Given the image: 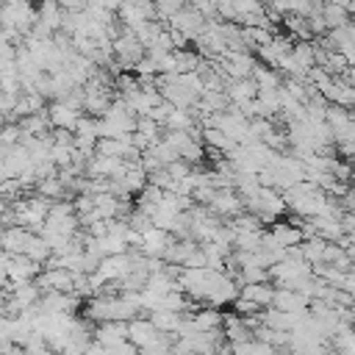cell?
<instances>
[{"label":"cell","instance_id":"obj_1","mask_svg":"<svg viewBox=\"0 0 355 355\" xmlns=\"http://www.w3.org/2000/svg\"><path fill=\"white\" fill-rule=\"evenodd\" d=\"M42 269H44V266L36 263L31 255L3 250V277L14 280V283H25V280H36Z\"/></svg>","mask_w":355,"mask_h":355},{"label":"cell","instance_id":"obj_2","mask_svg":"<svg viewBox=\"0 0 355 355\" xmlns=\"http://www.w3.org/2000/svg\"><path fill=\"white\" fill-rule=\"evenodd\" d=\"M114 53H116L119 64H122V67L130 72V69L136 67V61L147 55V47H144V42H141V39H139L133 31L122 28V33L114 39Z\"/></svg>","mask_w":355,"mask_h":355},{"label":"cell","instance_id":"obj_3","mask_svg":"<svg viewBox=\"0 0 355 355\" xmlns=\"http://www.w3.org/2000/svg\"><path fill=\"white\" fill-rule=\"evenodd\" d=\"M205 22H208V17H205L200 8H194V6H183V8L169 19V25H175L178 31H183L191 42L205 31Z\"/></svg>","mask_w":355,"mask_h":355},{"label":"cell","instance_id":"obj_4","mask_svg":"<svg viewBox=\"0 0 355 355\" xmlns=\"http://www.w3.org/2000/svg\"><path fill=\"white\" fill-rule=\"evenodd\" d=\"M42 291H72L75 288V272L64 266H44L36 277Z\"/></svg>","mask_w":355,"mask_h":355},{"label":"cell","instance_id":"obj_5","mask_svg":"<svg viewBox=\"0 0 355 355\" xmlns=\"http://www.w3.org/2000/svg\"><path fill=\"white\" fill-rule=\"evenodd\" d=\"M211 211L219 214V216H225V219H230V216H236V214L244 211V197L236 191V186L216 189V197L211 202Z\"/></svg>","mask_w":355,"mask_h":355},{"label":"cell","instance_id":"obj_6","mask_svg":"<svg viewBox=\"0 0 355 355\" xmlns=\"http://www.w3.org/2000/svg\"><path fill=\"white\" fill-rule=\"evenodd\" d=\"M175 241V233H169L166 227H158V225H153L150 230H144L141 233V252H147V255H155V258H164V252L169 250V244Z\"/></svg>","mask_w":355,"mask_h":355},{"label":"cell","instance_id":"obj_7","mask_svg":"<svg viewBox=\"0 0 355 355\" xmlns=\"http://www.w3.org/2000/svg\"><path fill=\"white\" fill-rule=\"evenodd\" d=\"M161 336V330L155 327V322L150 319V316H133L130 322H128V338L141 349V347H147L150 341H155Z\"/></svg>","mask_w":355,"mask_h":355},{"label":"cell","instance_id":"obj_8","mask_svg":"<svg viewBox=\"0 0 355 355\" xmlns=\"http://www.w3.org/2000/svg\"><path fill=\"white\" fill-rule=\"evenodd\" d=\"M47 114H50V119H53V128H69V130H75L78 119L83 116L80 108L69 105L67 100H53V103L47 105Z\"/></svg>","mask_w":355,"mask_h":355},{"label":"cell","instance_id":"obj_9","mask_svg":"<svg viewBox=\"0 0 355 355\" xmlns=\"http://www.w3.org/2000/svg\"><path fill=\"white\" fill-rule=\"evenodd\" d=\"M225 92H227L230 103H247V100H255L258 97L261 86H258V80L252 75L250 78H230L227 86H225Z\"/></svg>","mask_w":355,"mask_h":355},{"label":"cell","instance_id":"obj_10","mask_svg":"<svg viewBox=\"0 0 355 355\" xmlns=\"http://www.w3.org/2000/svg\"><path fill=\"white\" fill-rule=\"evenodd\" d=\"M272 305H275V308H283V311H308L311 297L302 294V291H297V288H286V286H280V288L275 291Z\"/></svg>","mask_w":355,"mask_h":355},{"label":"cell","instance_id":"obj_11","mask_svg":"<svg viewBox=\"0 0 355 355\" xmlns=\"http://www.w3.org/2000/svg\"><path fill=\"white\" fill-rule=\"evenodd\" d=\"M33 239V230L22 227V225H11L3 230V250L8 252H28V244Z\"/></svg>","mask_w":355,"mask_h":355},{"label":"cell","instance_id":"obj_12","mask_svg":"<svg viewBox=\"0 0 355 355\" xmlns=\"http://www.w3.org/2000/svg\"><path fill=\"white\" fill-rule=\"evenodd\" d=\"M269 230H272V233L277 236V241L286 244V247H291V244H302V241H305V233H302V227H300L294 219H291V222H283V219L277 222V219H275Z\"/></svg>","mask_w":355,"mask_h":355},{"label":"cell","instance_id":"obj_13","mask_svg":"<svg viewBox=\"0 0 355 355\" xmlns=\"http://www.w3.org/2000/svg\"><path fill=\"white\" fill-rule=\"evenodd\" d=\"M275 291H277V286H275V283H269V280H261V283H244V286H241V297H250V300L261 302L263 308H269V305H272Z\"/></svg>","mask_w":355,"mask_h":355},{"label":"cell","instance_id":"obj_14","mask_svg":"<svg viewBox=\"0 0 355 355\" xmlns=\"http://www.w3.org/2000/svg\"><path fill=\"white\" fill-rule=\"evenodd\" d=\"M183 316H186V313L169 311V308H155V311H150V319L155 322V327H158L161 333H178L180 324H183Z\"/></svg>","mask_w":355,"mask_h":355},{"label":"cell","instance_id":"obj_15","mask_svg":"<svg viewBox=\"0 0 355 355\" xmlns=\"http://www.w3.org/2000/svg\"><path fill=\"white\" fill-rule=\"evenodd\" d=\"M164 194H166V189H161V186H155V183H147L136 197V208H141V211H147V214H155L158 211V205H161V200H164Z\"/></svg>","mask_w":355,"mask_h":355},{"label":"cell","instance_id":"obj_16","mask_svg":"<svg viewBox=\"0 0 355 355\" xmlns=\"http://www.w3.org/2000/svg\"><path fill=\"white\" fill-rule=\"evenodd\" d=\"M280 75H283V72H280L277 67H269V64L263 67V61H258L255 69H252V78L258 80L261 89H280V86H283Z\"/></svg>","mask_w":355,"mask_h":355},{"label":"cell","instance_id":"obj_17","mask_svg":"<svg viewBox=\"0 0 355 355\" xmlns=\"http://www.w3.org/2000/svg\"><path fill=\"white\" fill-rule=\"evenodd\" d=\"M322 14H324L327 28H344V25H349V22H352L349 8H344V6H338V3H333V0H327V3H324Z\"/></svg>","mask_w":355,"mask_h":355},{"label":"cell","instance_id":"obj_18","mask_svg":"<svg viewBox=\"0 0 355 355\" xmlns=\"http://www.w3.org/2000/svg\"><path fill=\"white\" fill-rule=\"evenodd\" d=\"M283 28L288 31V33H294L297 39H313V31H311V22H308V17L305 14H286L283 17Z\"/></svg>","mask_w":355,"mask_h":355},{"label":"cell","instance_id":"obj_19","mask_svg":"<svg viewBox=\"0 0 355 355\" xmlns=\"http://www.w3.org/2000/svg\"><path fill=\"white\" fill-rule=\"evenodd\" d=\"M202 141L208 144V147H216V150H222L225 155L236 147V141L222 130V128H202Z\"/></svg>","mask_w":355,"mask_h":355},{"label":"cell","instance_id":"obj_20","mask_svg":"<svg viewBox=\"0 0 355 355\" xmlns=\"http://www.w3.org/2000/svg\"><path fill=\"white\" fill-rule=\"evenodd\" d=\"M294 58L300 61V67L308 72L313 64H316V44H313V39H300V42H294Z\"/></svg>","mask_w":355,"mask_h":355},{"label":"cell","instance_id":"obj_21","mask_svg":"<svg viewBox=\"0 0 355 355\" xmlns=\"http://www.w3.org/2000/svg\"><path fill=\"white\" fill-rule=\"evenodd\" d=\"M300 247H302L305 261L316 263V261H324V247H327V239H324V236H308V239H305Z\"/></svg>","mask_w":355,"mask_h":355},{"label":"cell","instance_id":"obj_22","mask_svg":"<svg viewBox=\"0 0 355 355\" xmlns=\"http://www.w3.org/2000/svg\"><path fill=\"white\" fill-rule=\"evenodd\" d=\"M36 191H42V194H47V197H53V200H61V197L67 194V186H64V180H61L58 175H50V178H42V180L36 183Z\"/></svg>","mask_w":355,"mask_h":355},{"label":"cell","instance_id":"obj_23","mask_svg":"<svg viewBox=\"0 0 355 355\" xmlns=\"http://www.w3.org/2000/svg\"><path fill=\"white\" fill-rule=\"evenodd\" d=\"M175 61H178V72H191V69L200 67L202 55H197V53H191V50H186V47H178V50H175Z\"/></svg>","mask_w":355,"mask_h":355},{"label":"cell","instance_id":"obj_24","mask_svg":"<svg viewBox=\"0 0 355 355\" xmlns=\"http://www.w3.org/2000/svg\"><path fill=\"white\" fill-rule=\"evenodd\" d=\"M322 67H327V72H330L333 78H338V75H344V72H347L349 58H347L341 50H330V53H327V61H324Z\"/></svg>","mask_w":355,"mask_h":355},{"label":"cell","instance_id":"obj_25","mask_svg":"<svg viewBox=\"0 0 355 355\" xmlns=\"http://www.w3.org/2000/svg\"><path fill=\"white\" fill-rule=\"evenodd\" d=\"M53 164L61 169V166H69L72 164V158H75V144H58V141H53Z\"/></svg>","mask_w":355,"mask_h":355},{"label":"cell","instance_id":"obj_26","mask_svg":"<svg viewBox=\"0 0 355 355\" xmlns=\"http://www.w3.org/2000/svg\"><path fill=\"white\" fill-rule=\"evenodd\" d=\"M128 222H130V227L133 230H139V233H144V230H150L155 222H153V214H147V211H141V208H133V214L128 216Z\"/></svg>","mask_w":355,"mask_h":355},{"label":"cell","instance_id":"obj_27","mask_svg":"<svg viewBox=\"0 0 355 355\" xmlns=\"http://www.w3.org/2000/svg\"><path fill=\"white\" fill-rule=\"evenodd\" d=\"M183 266H208V258H205V252H202V247H197L186 261H183Z\"/></svg>","mask_w":355,"mask_h":355},{"label":"cell","instance_id":"obj_28","mask_svg":"<svg viewBox=\"0 0 355 355\" xmlns=\"http://www.w3.org/2000/svg\"><path fill=\"white\" fill-rule=\"evenodd\" d=\"M341 78H344L347 83H352V86H355V67H347V72H344Z\"/></svg>","mask_w":355,"mask_h":355},{"label":"cell","instance_id":"obj_29","mask_svg":"<svg viewBox=\"0 0 355 355\" xmlns=\"http://www.w3.org/2000/svg\"><path fill=\"white\" fill-rule=\"evenodd\" d=\"M333 3H338V6H344V8H349V6H352V0H333Z\"/></svg>","mask_w":355,"mask_h":355},{"label":"cell","instance_id":"obj_30","mask_svg":"<svg viewBox=\"0 0 355 355\" xmlns=\"http://www.w3.org/2000/svg\"><path fill=\"white\" fill-rule=\"evenodd\" d=\"M349 17L355 19V0H352V6H349Z\"/></svg>","mask_w":355,"mask_h":355}]
</instances>
